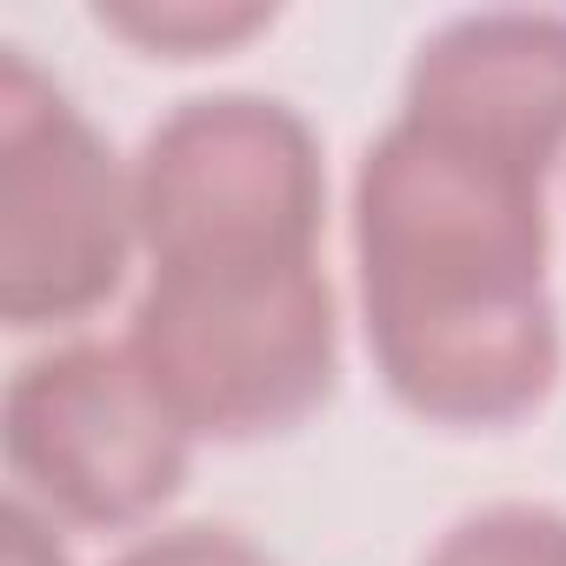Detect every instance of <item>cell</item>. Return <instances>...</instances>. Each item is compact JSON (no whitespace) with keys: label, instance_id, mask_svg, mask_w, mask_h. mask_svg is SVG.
Returning <instances> with one entry per match:
<instances>
[{"label":"cell","instance_id":"obj_6","mask_svg":"<svg viewBox=\"0 0 566 566\" xmlns=\"http://www.w3.org/2000/svg\"><path fill=\"white\" fill-rule=\"evenodd\" d=\"M400 114L533 167L566 160V14H460L433 28L400 87Z\"/></svg>","mask_w":566,"mask_h":566},{"label":"cell","instance_id":"obj_5","mask_svg":"<svg viewBox=\"0 0 566 566\" xmlns=\"http://www.w3.org/2000/svg\"><path fill=\"white\" fill-rule=\"evenodd\" d=\"M14 493L61 526H154L193 467V433L147 387L127 340H67L14 367L0 400Z\"/></svg>","mask_w":566,"mask_h":566},{"label":"cell","instance_id":"obj_8","mask_svg":"<svg viewBox=\"0 0 566 566\" xmlns=\"http://www.w3.org/2000/svg\"><path fill=\"white\" fill-rule=\"evenodd\" d=\"M420 566H566V513L539 500H493L460 513Z\"/></svg>","mask_w":566,"mask_h":566},{"label":"cell","instance_id":"obj_7","mask_svg":"<svg viewBox=\"0 0 566 566\" xmlns=\"http://www.w3.org/2000/svg\"><path fill=\"white\" fill-rule=\"evenodd\" d=\"M94 28L127 41L147 61H220L273 28V8H227V0H101Z\"/></svg>","mask_w":566,"mask_h":566},{"label":"cell","instance_id":"obj_2","mask_svg":"<svg viewBox=\"0 0 566 566\" xmlns=\"http://www.w3.org/2000/svg\"><path fill=\"white\" fill-rule=\"evenodd\" d=\"M127 354L193 440H273L340 387V294L327 260L147 273Z\"/></svg>","mask_w":566,"mask_h":566},{"label":"cell","instance_id":"obj_3","mask_svg":"<svg viewBox=\"0 0 566 566\" xmlns=\"http://www.w3.org/2000/svg\"><path fill=\"white\" fill-rule=\"evenodd\" d=\"M147 273L321 260L327 154L301 107L273 94H193L134 154Z\"/></svg>","mask_w":566,"mask_h":566},{"label":"cell","instance_id":"obj_9","mask_svg":"<svg viewBox=\"0 0 566 566\" xmlns=\"http://www.w3.org/2000/svg\"><path fill=\"white\" fill-rule=\"evenodd\" d=\"M107 566H280V559L260 539H247L240 526L187 520V526H154V533L127 539Z\"/></svg>","mask_w":566,"mask_h":566},{"label":"cell","instance_id":"obj_4","mask_svg":"<svg viewBox=\"0 0 566 566\" xmlns=\"http://www.w3.org/2000/svg\"><path fill=\"white\" fill-rule=\"evenodd\" d=\"M140 253L134 160L21 48L0 54V321L54 334L94 321Z\"/></svg>","mask_w":566,"mask_h":566},{"label":"cell","instance_id":"obj_10","mask_svg":"<svg viewBox=\"0 0 566 566\" xmlns=\"http://www.w3.org/2000/svg\"><path fill=\"white\" fill-rule=\"evenodd\" d=\"M0 533H8V566H74L67 546H61V520H48L21 493L0 506Z\"/></svg>","mask_w":566,"mask_h":566},{"label":"cell","instance_id":"obj_1","mask_svg":"<svg viewBox=\"0 0 566 566\" xmlns=\"http://www.w3.org/2000/svg\"><path fill=\"white\" fill-rule=\"evenodd\" d=\"M546 167L394 114L347 200L360 340L400 413L506 433L559 387Z\"/></svg>","mask_w":566,"mask_h":566}]
</instances>
